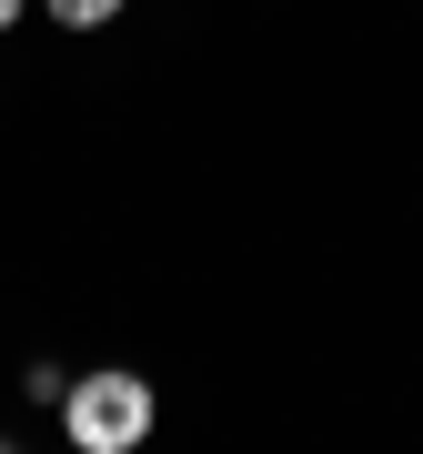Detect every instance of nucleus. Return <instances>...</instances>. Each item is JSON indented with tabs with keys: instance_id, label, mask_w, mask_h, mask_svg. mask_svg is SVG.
Wrapping results in <instances>:
<instances>
[{
	"instance_id": "f257e3e1",
	"label": "nucleus",
	"mask_w": 423,
	"mask_h": 454,
	"mask_svg": "<svg viewBox=\"0 0 423 454\" xmlns=\"http://www.w3.org/2000/svg\"><path fill=\"white\" fill-rule=\"evenodd\" d=\"M61 434L81 444V454H131V444H151V384L142 373H71V394H61Z\"/></svg>"
},
{
	"instance_id": "f03ea898",
	"label": "nucleus",
	"mask_w": 423,
	"mask_h": 454,
	"mask_svg": "<svg viewBox=\"0 0 423 454\" xmlns=\"http://www.w3.org/2000/svg\"><path fill=\"white\" fill-rule=\"evenodd\" d=\"M131 0H50V20H61V31H101V20H121Z\"/></svg>"
},
{
	"instance_id": "7ed1b4c3",
	"label": "nucleus",
	"mask_w": 423,
	"mask_h": 454,
	"mask_svg": "<svg viewBox=\"0 0 423 454\" xmlns=\"http://www.w3.org/2000/svg\"><path fill=\"white\" fill-rule=\"evenodd\" d=\"M20 11H31V0H0V31H11V20H20Z\"/></svg>"
}]
</instances>
